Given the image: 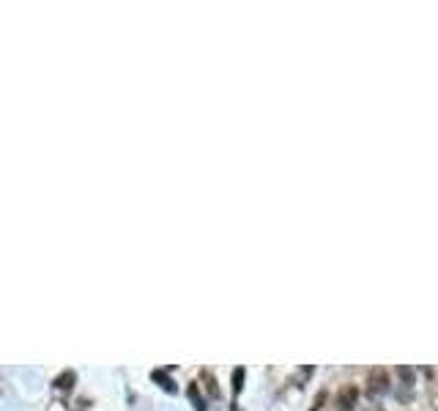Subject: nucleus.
Masks as SVG:
<instances>
[{
  "instance_id": "obj_1",
  "label": "nucleus",
  "mask_w": 438,
  "mask_h": 411,
  "mask_svg": "<svg viewBox=\"0 0 438 411\" xmlns=\"http://www.w3.org/2000/svg\"><path fill=\"white\" fill-rule=\"evenodd\" d=\"M392 390V378H389V370L384 368H372L367 375V392L370 397H378V395H386Z\"/></svg>"
},
{
  "instance_id": "obj_4",
  "label": "nucleus",
  "mask_w": 438,
  "mask_h": 411,
  "mask_svg": "<svg viewBox=\"0 0 438 411\" xmlns=\"http://www.w3.org/2000/svg\"><path fill=\"white\" fill-rule=\"evenodd\" d=\"M359 411H384V409H381L378 403H367V406H362Z\"/></svg>"
},
{
  "instance_id": "obj_3",
  "label": "nucleus",
  "mask_w": 438,
  "mask_h": 411,
  "mask_svg": "<svg viewBox=\"0 0 438 411\" xmlns=\"http://www.w3.org/2000/svg\"><path fill=\"white\" fill-rule=\"evenodd\" d=\"M241 378H244V370H241V368H239V370H236V392H239V390H241Z\"/></svg>"
},
{
  "instance_id": "obj_2",
  "label": "nucleus",
  "mask_w": 438,
  "mask_h": 411,
  "mask_svg": "<svg viewBox=\"0 0 438 411\" xmlns=\"http://www.w3.org/2000/svg\"><path fill=\"white\" fill-rule=\"evenodd\" d=\"M356 403H359V390L356 387H343L340 395H337V409L340 411H353L356 409Z\"/></svg>"
}]
</instances>
